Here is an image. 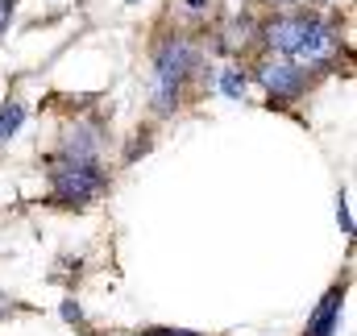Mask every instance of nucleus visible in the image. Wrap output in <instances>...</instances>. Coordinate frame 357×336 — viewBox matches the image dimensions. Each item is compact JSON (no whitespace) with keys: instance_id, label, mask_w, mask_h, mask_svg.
Wrapping results in <instances>:
<instances>
[{"instance_id":"f257e3e1","label":"nucleus","mask_w":357,"mask_h":336,"mask_svg":"<svg viewBox=\"0 0 357 336\" xmlns=\"http://www.w3.org/2000/svg\"><path fill=\"white\" fill-rule=\"evenodd\" d=\"M266 46L295 59V63H307V67H324L333 54H337V29L320 17H307V13H287V17H274L266 25Z\"/></svg>"},{"instance_id":"f03ea898","label":"nucleus","mask_w":357,"mask_h":336,"mask_svg":"<svg viewBox=\"0 0 357 336\" xmlns=\"http://www.w3.org/2000/svg\"><path fill=\"white\" fill-rule=\"evenodd\" d=\"M199 67V50L187 38H167L154 54V79H150V96L158 112H175L183 79Z\"/></svg>"},{"instance_id":"7ed1b4c3","label":"nucleus","mask_w":357,"mask_h":336,"mask_svg":"<svg viewBox=\"0 0 357 336\" xmlns=\"http://www.w3.org/2000/svg\"><path fill=\"white\" fill-rule=\"evenodd\" d=\"M104 170L88 158H63L50 167V195L59 204H91L104 191Z\"/></svg>"},{"instance_id":"20e7f679","label":"nucleus","mask_w":357,"mask_h":336,"mask_svg":"<svg viewBox=\"0 0 357 336\" xmlns=\"http://www.w3.org/2000/svg\"><path fill=\"white\" fill-rule=\"evenodd\" d=\"M258 79L266 84V91L274 100H295V96H303V87H307V71H303L295 59H287V63H262V67H258Z\"/></svg>"},{"instance_id":"39448f33","label":"nucleus","mask_w":357,"mask_h":336,"mask_svg":"<svg viewBox=\"0 0 357 336\" xmlns=\"http://www.w3.org/2000/svg\"><path fill=\"white\" fill-rule=\"evenodd\" d=\"M341 303H345V287H333V291L320 299V307L312 312L307 336H333L337 333V324H341Z\"/></svg>"},{"instance_id":"423d86ee","label":"nucleus","mask_w":357,"mask_h":336,"mask_svg":"<svg viewBox=\"0 0 357 336\" xmlns=\"http://www.w3.org/2000/svg\"><path fill=\"white\" fill-rule=\"evenodd\" d=\"M96 154H100V137H96V129L75 125V129L67 133V158H88V162H96Z\"/></svg>"},{"instance_id":"0eeeda50","label":"nucleus","mask_w":357,"mask_h":336,"mask_svg":"<svg viewBox=\"0 0 357 336\" xmlns=\"http://www.w3.org/2000/svg\"><path fill=\"white\" fill-rule=\"evenodd\" d=\"M21 121H25V104H17V100H8L4 108H0V146L21 129Z\"/></svg>"},{"instance_id":"6e6552de","label":"nucleus","mask_w":357,"mask_h":336,"mask_svg":"<svg viewBox=\"0 0 357 336\" xmlns=\"http://www.w3.org/2000/svg\"><path fill=\"white\" fill-rule=\"evenodd\" d=\"M245 87H250V79H245L237 67H225V71H220V91H225L229 100H241V96H245Z\"/></svg>"},{"instance_id":"1a4fd4ad","label":"nucleus","mask_w":357,"mask_h":336,"mask_svg":"<svg viewBox=\"0 0 357 336\" xmlns=\"http://www.w3.org/2000/svg\"><path fill=\"white\" fill-rule=\"evenodd\" d=\"M337 220H341V233H354V216H349V199L345 195L337 199Z\"/></svg>"},{"instance_id":"9d476101","label":"nucleus","mask_w":357,"mask_h":336,"mask_svg":"<svg viewBox=\"0 0 357 336\" xmlns=\"http://www.w3.org/2000/svg\"><path fill=\"white\" fill-rule=\"evenodd\" d=\"M63 320H67V324H79V320H84L79 303H71V299H67V303H63Z\"/></svg>"},{"instance_id":"9b49d317","label":"nucleus","mask_w":357,"mask_h":336,"mask_svg":"<svg viewBox=\"0 0 357 336\" xmlns=\"http://www.w3.org/2000/svg\"><path fill=\"white\" fill-rule=\"evenodd\" d=\"M13 8H17V0H0V33L8 29V17H13Z\"/></svg>"},{"instance_id":"f8f14e48","label":"nucleus","mask_w":357,"mask_h":336,"mask_svg":"<svg viewBox=\"0 0 357 336\" xmlns=\"http://www.w3.org/2000/svg\"><path fill=\"white\" fill-rule=\"evenodd\" d=\"M4 316H13V303H8V295H0V320Z\"/></svg>"},{"instance_id":"ddd939ff","label":"nucleus","mask_w":357,"mask_h":336,"mask_svg":"<svg viewBox=\"0 0 357 336\" xmlns=\"http://www.w3.org/2000/svg\"><path fill=\"white\" fill-rule=\"evenodd\" d=\"M204 4H208V0H187V8H204Z\"/></svg>"}]
</instances>
